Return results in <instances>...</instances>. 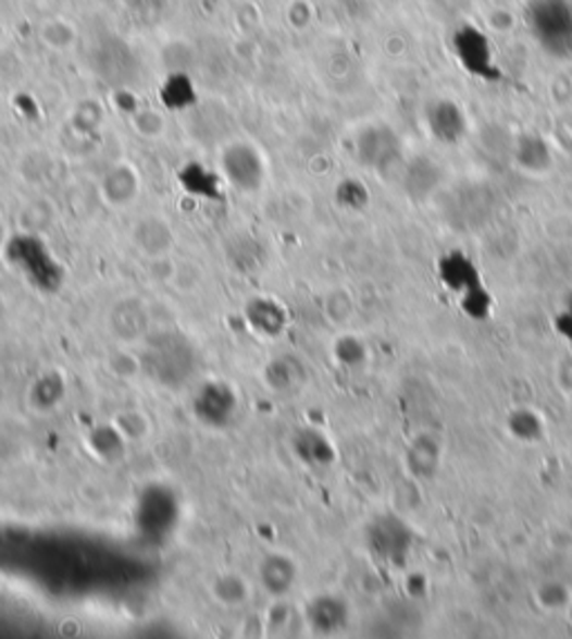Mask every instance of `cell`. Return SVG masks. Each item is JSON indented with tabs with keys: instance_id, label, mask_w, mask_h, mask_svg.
I'll use <instances>...</instances> for the list:
<instances>
[{
	"instance_id": "cell-19",
	"label": "cell",
	"mask_w": 572,
	"mask_h": 639,
	"mask_svg": "<svg viewBox=\"0 0 572 639\" xmlns=\"http://www.w3.org/2000/svg\"><path fill=\"white\" fill-rule=\"evenodd\" d=\"M309 450H313L309 454L311 463H326V460H332V456H334V447L320 432H304V437L300 441V454L309 452Z\"/></svg>"
},
{
	"instance_id": "cell-6",
	"label": "cell",
	"mask_w": 572,
	"mask_h": 639,
	"mask_svg": "<svg viewBox=\"0 0 572 639\" xmlns=\"http://www.w3.org/2000/svg\"><path fill=\"white\" fill-rule=\"evenodd\" d=\"M99 191H101L103 201L112 208L133 206L141 193L139 170L128 161H119V163L110 165L101 177Z\"/></svg>"
},
{
	"instance_id": "cell-26",
	"label": "cell",
	"mask_w": 572,
	"mask_h": 639,
	"mask_svg": "<svg viewBox=\"0 0 572 639\" xmlns=\"http://www.w3.org/2000/svg\"><path fill=\"white\" fill-rule=\"evenodd\" d=\"M5 244V231H3V224H0V248H3Z\"/></svg>"
},
{
	"instance_id": "cell-1",
	"label": "cell",
	"mask_w": 572,
	"mask_h": 639,
	"mask_svg": "<svg viewBox=\"0 0 572 639\" xmlns=\"http://www.w3.org/2000/svg\"><path fill=\"white\" fill-rule=\"evenodd\" d=\"M92 72L114 90H124L139 76V59L124 38L103 36L90 52Z\"/></svg>"
},
{
	"instance_id": "cell-24",
	"label": "cell",
	"mask_w": 572,
	"mask_h": 639,
	"mask_svg": "<svg viewBox=\"0 0 572 639\" xmlns=\"http://www.w3.org/2000/svg\"><path fill=\"white\" fill-rule=\"evenodd\" d=\"M266 380L273 390H286L294 385L296 376L289 371V360H273L269 371H266Z\"/></svg>"
},
{
	"instance_id": "cell-21",
	"label": "cell",
	"mask_w": 572,
	"mask_h": 639,
	"mask_svg": "<svg viewBox=\"0 0 572 639\" xmlns=\"http://www.w3.org/2000/svg\"><path fill=\"white\" fill-rule=\"evenodd\" d=\"M510 425H512L514 437H517V439H525V441L537 439L539 432H542L539 418H537L535 414H530V411H517V414L512 416Z\"/></svg>"
},
{
	"instance_id": "cell-8",
	"label": "cell",
	"mask_w": 572,
	"mask_h": 639,
	"mask_svg": "<svg viewBox=\"0 0 572 639\" xmlns=\"http://www.w3.org/2000/svg\"><path fill=\"white\" fill-rule=\"evenodd\" d=\"M133 244L150 260L166 258L175 246V231L166 218L146 216L133 226Z\"/></svg>"
},
{
	"instance_id": "cell-22",
	"label": "cell",
	"mask_w": 572,
	"mask_h": 639,
	"mask_svg": "<svg viewBox=\"0 0 572 639\" xmlns=\"http://www.w3.org/2000/svg\"><path fill=\"white\" fill-rule=\"evenodd\" d=\"M336 358L347 367L360 365L364 360V347H362L360 340L347 335V337H343L336 343Z\"/></svg>"
},
{
	"instance_id": "cell-11",
	"label": "cell",
	"mask_w": 572,
	"mask_h": 639,
	"mask_svg": "<svg viewBox=\"0 0 572 639\" xmlns=\"http://www.w3.org/2000/svg\"><path fill=\"white\" fill-rule=\"evenodd\" d=\"M209 590H211V598L222 609H241V606H247L249 600H251V592H253L249 579L244 577L241 573H235V570L217 573L211 579Z\"/></svg>"
},
{
	"instance_id": "cell-16",
	"label": "cell",
	"mask_w": 572,
	"mask_h": 639,
	"mask_svg": "<svg viewBox=\"0 0 572 639\" xmlns=\"http://www.w3.org/2000/svg\"><path fill=\"white\" fill-rule=\"evenodd\" d=\"M114 430L126 441H141L150 434V418L141 411H121L114 416Z\"/></svg>"
},
{
	"instance_id": "cell-7",
	"label": "cell",
	"mask_w": 572,
	"mask_h": 639,
	"mask_svg": "<svg viewBox=\"0 0 572 639\" xmlns=\"http://www.w3.org/2000/svg\"><path fill=\"white\" fill-rule=\"evenodd\" d=\"M8 255L25 273H29L36 280H50L59 273L57 262L50 258L48 248L36 235H18L10 239Z\"/></svg>"
},
{
	"instance_id": "cell-13",
	"label": "cell",
	"mask_w": 572,
	"mask_h": 639,
	"mask_svg": "<svg viewBox=\"0 0 572 639\" xmlns=\"http://www.w3.org/2000/svg\"><path fill=\"white\" fill-rule=\"evenodd\" d=\"M247 318L253 329L264 335H277L286 324L284 309L277 303L269 300V297H256V300H251L247 305Z\"/></svg>"
},
{
	"instance_id": "cell-15",
	"label": "cell",
	"mask_w": 572,
	"mask_h": 639,
	"mask_svg": "<svg viewBox=\"0 0 572 639\" xmlns=\"http://www.w3.org/2000/svg\"><path fill=\"white\" fill-rule=\"evenodd\" d=\"M65 394V385L61 376L57 373H46L43 378H38L32 388V403L40 409H50L54 407Z\"/></svg>"
},
{
	"instance_id": "cell-18",
	"label": "cell",
	"mask_w": 572,
	"mask_h": 639,
	"mask_svg": "<svg viewBox=\"0 0 572 639\" xmlns=\"http://www.w3.org/2000/svg\"><path fill=\"white\" fill-rule=\"evenodd\" d=\"M133 127L141 137L157 139L163 133L166 123H163V116L157 110H135L133 112Z\"/></svg>"
},
{
	"instance_id": "cell-17",
	"label": "cell",
	"mask_w": 572,
	"mask_h": 639,
	"mask_svg": "<svg viewBox=\"0 0 572 639\" xmlns=\"http://www.w3.org/2000/svg\"><path fill=\"white\" fill-rule=\"evenodd\" d=\"M101 119H103V110H101V106L97 101H92V99L78 101L76 112H74L76 131H80V133H95L97 127L101 125Z\"/></svg>"
},
{
	"instance_id": "cell-12",
	"label": "cell",
	"mask_w": 572,
	"mask_h": 639,
	"mask_svg": "<svg viewBox=\"0 0 572 639\" xmlns=\"http://www.w3.org/2000/svg\"><path fill=\"white\" fill-rule=\"evenodd\" d=\"M394 150L396 142L391 135L383 131V127H370V131H364L358 139V157L362 163L372 168H381L383 163H387Z\"/></svg>"
},
{
	"instance_id": "cell-25",
	"label": "cell",
	"mask_w": 572,
	"mask_h": 639,
	"mask_svg": "<svg viewBox=\"0 0 572 639\" xmlns=\"http://www.w3.org/2000/svg\"><path fill=\"white\" fill-rule=\"evenodd\" d=\"M557 324H559V331H561L565 337H570V343H572V309H570L565 316H561V318L557 320Z\"/></svg>"
},
{
	"instance_id": "cell-3",
	"label": "cell",
	"mask_w": 572,
	"mask_h": 639,
	"mask_svg": "<svg viewBox=\"0 0 572 639\" xmlns=\"http://www.w3.org/2000/svg\"><path fill=\"white\" fill-rule=\"evenodd\" d=\"M366 539H370L372 550L378 557H383V562L405 564L414 543V532L402 519L394 515H385L370 526V537Z\"/></svg>"
},
{
	"instance_id": "cell-9",
	"label": "cell",
	"mask_w": 572,
	"mask_h": 639,
	"mask_svg": "<svg viewBox=\"0 0 572 639\" xmlns=\"http://www.w3.org/2000/svg\"><path fill=\"white\" fill-rule=\"evenodd\" d=\"M235 405L237 401L228 385H222V382H209V385H203L201 392L197 394L195 411L203 422L224 425L233 416Z\"/></svg>"
},
{
	"instance_id": "cell-10",
	"label": "cell",
	"mask_w": 572,
	"mask_h": 639,
	"mask_svg": "<svg viewBox=\"0 0 572 639\" xmlns=\"http://www.w3.org/2000/svg\"><path fill=\"white\" fill-rule=\"evenodd\" d=\"M307 622L315 632L332 635L347 626L349 609L336 594H320L307 606Z\"/></svg>"
},
{
	"instance_id": "cell-5",
	"label": "cell",
	"mask_w": 572,
	"mask_h": 639,
	"mask_svg": "<svg viewBox=\"0 0 572 639\" xmlns=\"http://www.w3.org/2000/svg\"><path fill=\"white\" fill-rule=\"evenodd\" d=\"M108 327L119 343H139L150 329V311L137 297H124L110 309Z\"/></svg>"
},
{
	"instance_id": "cell-4",
	"label": "cell",
	"mask_w": 572,
	"mask_h": 639,
	"mask_svg": "<svg viewBox=\"0 0 572 639\" xmlns=\"http://www.w3.org/2000/svg\"><path fill=\"white\" fill-rule=\"evenodd\" d=\"M258 577L266 594L275 600H282L289 594L300 579V566L289 552H269V555L258 564Z\"/></svg>"
},
{
	"instance_id": "cell-14",
	"label": "cell",
	"mask_w": 572,
	"mask_h": 639,
	"mask_svg": "<svg viewBox=\"0 0 572 639\" xmlns=\"http://www.w3.org/2000/svg\"><path fill=\"white\" fill-rule=\"evenodd\" d=\"M159 95H161V101L171 110H186L197 99L195 85L186 72H171L166 81H163Z\"/></svg>"
},
{
	"instance_id": "cell-23",
	"label": "cell",
	"mask_w": 572,
	"mask_h": 639,
	"mask_svg": "<svg viewBox=\"0 0 572 639\" xmlns=\"http://www.w3.org/2000/svg\"><path fill=\"white\" fill-rule=\"evenodd\" d=\"M336 195H338V201H340L343 206H347V208H362L364 201H366V191H364V186H362L360 182H353V180L343 182V184L338 186Z\"/></svg>"
},
{
	"instance_id": "cell-2",
	"label": "cell",
	"mask_w": 572,
	"mask_h": 639,
	"mask_svg": "<svg viewBox=\"0 0 572 639\" xmlns=\"http://www.w3.org/2000/svg\"><path fill=\"white\" fill-rule=\"evenodd\" d=\"M220 168L224 180L239 193H258L266 180V161L251 142H231L222 148Z\"/></svg>"
},
{
	"instance_id": "cell-20",
	"label": "cell",
	"mask_w": 572,
	"mask_h": 639,
	"mask_svg": "<svg viewBox=\"0 0 572 639\" xmlns=\"http://www.w3.org/2000/svg\"><path fill=\"white\" fill-rule=\"evenodd\" d=\"M92 443H95V450H97L101 456H116L121 450H124L126 439L121 437V434L114 430V425H112V428H105V430L95 432Z\"/></svg>"
}]
</instances>
